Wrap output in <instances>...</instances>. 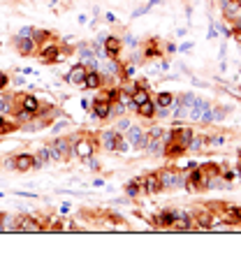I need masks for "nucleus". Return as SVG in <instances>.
<instances>
[{"instance_id":"nucleus-7","label":"nucleus","mask_w":241,"mask_h":271,"mask_svg":"<svg viewBox=\"0 0 241 271\" xmlns=\"http://www.w3.org/2000/svg\"><path fill=\"white\" fill-rule=\"evenodd\" d=\"M186 188L190 193L204 190V169H202V167H195V169H190L186 174Z\"/></svg>"},{"instance_id":"nucleus-24","label":"nucleus","mask_w":241,"mask_h":271,"mask_svg":"<svg viewBox=\"0 0 241 271\" xmlns=\"http://www.w3.org/2000/svg\"><path fill=\"white\" fill-rule=\"evenodd\" d=\"M204 149H206V137H202V135H193V139H190V144H188V151H190V153H202Z\"/></svg>"},{"instance_id":"nucleus-16","label":"nucleus","mask_w":241,"mask_h":271,"mask_svg":"<svg viewBox=\"0 0 241 271\" xmlns=\"http://www.w3.org/2000/svg\"><path fill=\"white\" fill-rule=\"evenodd\" d=\"M214 218H216V213L211 209H204V211H199V213H193L195 227L204 229V232H209V229H211V223H214Z\"/></svg>"},{"instance_id":"nucleus-35","label":"nucleus","mask_w":241,"mask_h":271,"mask_svg":"<svg viewBox=\"0 0 241 271\" xmlns=\"http://www.w3.org/2000/svg\"><path fill=\"white\" fill-rule=\"evenodd\" d=\"M9 86V74L5 70H0V90H5Z\"/></svg>"},{"instance_id":"nucleus-25","label":"nucleus","mask_w":241,"mask_h":271,"mask_svg":"<svg viewBox=\"0 0 241 271\" xmlns=\"http://www.w3.org/2000/svg\"><path fill=\"white\" fill-rule=\"evenodd\" d=\"M14 114V95H2L0 97V116Z\"/></svg>"},{"instance_id":"nucleus-8","label":"nucleus","mask_w":241,"mask_h":271,"mask_svg":"<svg viewBox=\"0 0 241 271\" xmlns=\"http://www.w3.org/2000/svg\"><path fill=\"white\" fill-rule=\"evenodd\" d=\"M102 44H105V51L111 61H118L121 58V51H123V40L116 35H107L102 37Z\"/></svg>"},{"instance_id":"nucleus-28","label":"nucleus","mask_w":241,"mask_h":271,"mask_svg":"<svg viewBox=\"0 0 241 271\" xmlns=\"http://www.w3.org/2000/svg\"><path fill=\"white\" fill-rule=\"evenodd\" d=\"M0 218H2V234H5V232H17V216L0 213Z\"/></svg>"},{"instance_id":"nucleus-39","label":"nucleus","mask_w":241,"mask_h":271,"mask_svg":"<svg viewBox=\"0 0 241 271\" xmlns=\"http://www.w3.org/2000/svg\"><path fill=\"white\" fill-rule=\"evenodd\" d=\"M214 37H218V28H216V23H211L209 33H206V40H214Z\"/></svg>"},{"instance_id":"nucleus-34","label":"nucleus","mask_w":241,"mask_h":271,"mask_svg":"<svg viewBox=\"0 0 241 271\" xmlns=\"http://www.w3.org/2000/svg\"><path fill=\"white\" fill-rule=\"evenodd\" d=\"M155 116H158V118H167V116H170V107L155 105Z\"/></svg>"},{"instance_id":"nucleus-5","label":"nucleus","mask_w":241,"mask_h":271,"mask_svg":"<svg viewBox=\"0 0 241 271\" xmlns=\"http://www.w3.org/2000/svg\"><path fill=\"white\" fill-rule=\"evenodd\" d=\"M125 135H128V144H130L132 149H137V151H144V149H146V141H149V137H146V130L137 128V125H130Z\"/></svg>"},{"instance_id":"nucleus-21","label":"nucleus","mask_w":241,"mask_h":271,"mask_svg":"<svg viewBox=\"0 0 241 271\" xmlns=\"http://www.w3.org/2000/svg\"><path fill=\"white\" fill-rule=\"evenodd\" d=\"M160 53H162L160 46H158V42H155L153 37L146 44H144V53H142L144 58H160Z\"/></svg>"},{"instance_id":"nucleus-38","label":"nucleus","mask_w":241,"mask_h":271,"mask_svg":"<svg viewBox=\"0 0 241 271\" xmlns=\"http://www.w3.org/2000/svg\"><path fill=\"white\" fill-rule=\"evenodd\" d=\"M65 125H67V121H56V123H54V128H51V132H54V135H58V132H61Z\"/></svg>"},{"instance_id":"nucleus-37","label":"nucleus","mask_w":241,"mask_h":271,"mask_svg":"<svg viewBox=\"0 0 241 271\" xmlns=\"http://www.w3.org/2000/svg\"><path fill=\"white\" fill-rule=\"evenodd\" d=\"M193 46H195V44H193V42H183V44H181V46H176V51H179V53H188V51H190V49H193Z\"/></svg>"},{"instance_id":"nucleus-41","label":"nucleus","mask_w":241,"mask_h":271,"mask_svg":"<svg viewBox=\"0 0 241 271\" xmlns=\"http://www.w3.org/2000/svg\"><path fill=\"white\" fill-rule=\"evenodd\" d=\"M234 179H237V172H234V169H232V172H225V174H223V181H234Z\"/></svg>"},{"instance_id":"nucleus-12","label":"nucleus","mask_w":241,"mask_h":271,"mask_svg":"<svg viewBox=\"0 0 241 271\" xmlns=\"http://www.w3.org/2000/svg\"><path fill=\"white\" fill-rule=\"evenodd\" d=\"M109 112H111V105L105 102V100L95 97V100L90 102V114H93V118H98V121H109Z\"/></svg>"},{"instance_id":"nucleus-44","label":"nucleus","mask_w":241,"mask_h":271,"mask_svg":"<svg viewBox=\"0 0 241 271\" xmlns=\"http://www.w3.org/2000/svg\"><path fill=\"white\" fill-rule=\"evenodd\" d=\"M165 49H167V53H176V44H167V46H165Z\"/></svg>"},{"instance_id":"nucleus-4","label":"nucleus","mask_w":241,"mask_h":271,"mask_svg":"<svg viewBox=\"0 0 241 271\" xmlns=\"http://www.w3.org/2000/svg\"><path fill=\"white\" fill-rule=\"evenodd\" d=\"M17 232H21V234H26V232H30V234H42V225H40L37 218L23 213V216H17Z\"/></svg>"},{"instance_id":"nucleus-9","label":"nucleus","mask_w":241,"mask_h":271,"mask_svg":"<svg viewBox=\"0 0 241 271\" xmlns=\"http://www.w3.org/2000/svg\"><path fill=\"white\" fill-rule=\"evenodd\" d=\"M14 49L19 51V56H35L37 42L33 37H17L14 35Z\"/></svg>"},{"instance_id":"nucleus-13","label":"nucleus","mask_w":241,"mask_h":271,"mask_svg":"<svg viewBox=\"0 0 241 271\" xmlns=\"http://www.w3.org/2000/svg\"><path fill=\"white\" fill-rule=\"evenodd\" d=\"M30 169H35V153L14 156V172H30Z\"/></svg>"},{"instance_id":"nucleus-32","label":"nucleus","mask_w":241,"mask_h":271,"mask_svg":"<svg viewBox=\"0 0 241 271\" xmlns=\"http://www.w3.org/2000/svg\"><path fill=\"white\" fill-rule=\"evenodd\" d=\"M172 102H174V95H172V93H158V100H155V105L172 107Z\"/></svg>"},{"instance_id":"nucleus-40","label":"nucleus","mask_w":241,"mask_h":271,"mask_svg":"<svg viewBox=\"0 0 241 271\" xmlns=\"http://www.w3.org/2000/svg\"><path fill=\"white\" fill-rule=\"evenodd\" d=\"M5 169H14V156H9V158H5Z\"/></svg>"},{"instance_id":"nucleus-1","label":"nucleus","mask_w":241,"mask_h":271,"mask_svg":"<svg viewBox=\"0 0 241 271\" xmlns=\"http://www.w3.org/2000/svg\"><path fill=\"white\" fill-rule=\"evenodd\" d=\"M49 146V156H51V162L56 165H65L72 158V139L70 137H56Z\"/></svg>"},{"instance_id":"nucleus-18","label":"nucleus","mask_w":241,"mask_h":271,"mask_svg":"<svg viewBox=\"0 0 241 271\" xmlns=\"http://www.w3.org/2000/svg\"><path fill=\"white\" fill-rule=\"evenodd\" d=\"M174 218H176V211H160V213L153 218V225L158 229H172Z\"/></svg>"},{"instance_id":"nucleus-23","label":"nucleus","mask_w":241,"mask_h":271,"mask_svg":"<svg viewBox=\"0 0 241 271\" xmlns=\"http://www.w3.org/2000/svg\"><path fill=\"white\" fill-rule=\"evenodd\" d=\"M225 218L230 220L234 227H241V206H225Z\"/></svg>"},{"instance_id":"nucleus-43","label":"nucleus","mask_w":241,"mask_h":271,"mask_svg":"<svg viewBox=\"0 0 241 271\" xmlns=\"http://www.w3.org/2000/svg\"><path fill=\"white\" fill-rule=\"evenodd\" d=\"M216 28H218V30H220V33H223L225 37H232V30H230L227 26H216Z\"/></svg>"},{"instance_id":"nucleus-22","label":"nucleus","mask_w":241,"mask_h":271,"mask_svg":"<svg viewBox=\"0 0 241 271\" xmlns=\"http://www.w3.org/2000/svg\"><path fill=\"white\" fill-rule=\"evenodd\" d=\"M144 193V188H142V176H139V179H132V181H130V183L125 185V195H128V197H139V195Z\"/></svg>"},{"instance_id":"nucleus-14","label":"nucleus","mask_w":241,"mask_h":271,"mask_svg":"<svg viewBox=\"0 0 241 271\" xmlns=\"http://www.w3.org/2000/svg\"><path fill=\"white\" fill-rule=\"evenodd\" d=\"M142 188H144V193H146V195L162 193V183H160V179H158V174L153 172V174L142 176Z\"/></svg>"},{"instance_id":"nucleus-6","label":"nucleus","mask_w":241,"mask_h":271,"mask_svg":"<svg viewBox=\"0 0 241 271\" xmlns=\"http://www.w3.org/2000/svg\"><path fill=\"white\" fill-rule=\"evenodd\" d=\"M58 51H61V46H58L56 42H44V44H40V46H37V53H35V56L42 63H46V65H49V63H56V58H58Z\"/></svg>"},{"instance_id":"nucleus-33","label":"nucleus","mask_w":241,"mask_h":271,"mask_svg":"<svg viewBox=\"0 0 241 271\" xmlns=\"http://www.w3.org/2000/svg\"><path fill=\"white\" fill-rule=\"evenodd\" d=\"M227 116V107H211V121H223Z\"/></svg>"},{"instance_id":"nucleus-29","label":"nucleus","mask_w":241,"mask_h":271,"mask_svg":"<svg viewBox=\"0 0 241 271\" xmlns=\"http://www.w3.org/2000/svg\"><path fill=\"white\" fill-rule=\"evenodd\" d=\"M51 35H54V33H51V30H44V28H35V30H33V40L37 42V46H40V44H44V42H49Z\"/></svg>"},{"instance_id":"nucleus-11","label":"nucleus","mask_w":241,"mask_h":271,"mask_svg":"<svg viewBox=\"0 0 241 271\" xmlns=\"http://www.w3.org/2000/svg\"><path fill=\"white\" fill-rule=\"evenodd\" d=\"M193 225H195V220H193L190 211H176V218H174L172 229H176V232H190Z\"/></svg>"},{"instance_id":"nucleus-15","label":"nucleus","mask_w":241,"mask_h":271,"mask_svg":"<svg viewBox=\"0 0 241 271\" xmlns=\"http://www.w3.org/2000/svg\"><path fill=\"white\" fill-rule=\"evenodd\" d=\"M102 86H105V79H102V74H100L98 70H88V72H86L81 88H86V90H100Z\"/></svg>"},{"instance_id":"nucleus-36","label":"nucleus","mask_w":241,"mask_h":271,"mask_svg":"<svg viewBox=\"0 0 241 271\" xmlns=\"http://www.w3.org/2000/svg\"><path fill=\"white\" fill-rule=\"evenodd\" d=\"M33 30H35V28H33V26H26V28H21V30H19V33H17V37H33Z\"/></svg>"},{"instance_id":"nucleus-30","label":"nucleus","mask_w":241,"mask_h":271,"mask_svg":"<svg viewBox=\"0 0 241 271\" xmlns=\"http://www.w3.org/2000/svg\"><path fill=\"white\" fill-rule=\"evenodd\" d=\"M225 141H227L225 135H211V137H206V146H209V149H220Z\"/></svg>"},{"instance_id":"nucleus-2","label":"nucleus","mask_w":241,"mask_h":271,"mask_svg":"<svg viewBox=\"0 0 241 271\" xmlns=\"http://www.w3.org/2000/svg\"><path fill=\"white\" fill-rule=\"evenodd\" d=\"M98 146H100L98 137H86V135H79L77 139L72 141V153H74L77 158H81V160H88V158H93V153H95Z\"/></svg>"},{"instance_id":"nucleus-45","label":"nucleus","mask_w":241,"mask_h":271,"mask_svg":"<svg viewBox=\"0 0 241 271\" xmlns=\"http://www.w3.org/2000/svg\"><path fill=\"white\" fill-rule=\"evenodd\" d=\"M186 33H188L186 28H179V30H176V37H186Z\"/></svg>"},{"instance_id":"nucleus-26","label":"nucleus","mask_w":241,"mask_h":271,"mask_svg":"<svg viewBox=\"0 0 241 271\" xmlns=\"http://www.w3.org/2000/svg\"><path fill=\"white\" fill-rule=\"evenodd\" d=\"M74 51L81 56V63H86V61H90V58H95V53H93V46H90V42H81Z\"/></svg>"},{"instance_id":"nucleus-42","label":"nucleus","mask_w":241,"mask_h":271,"mask_svg":"<svg viewBox=\"0 0 241 271\" xmlns=\"http://www.w3.org/2000/svg\"><path fill=\"white\" fill-rule=\"evenodd\" d=\"M123 44H130V46H137V40L132 35H125L123 37Z\"/></svg>"},{"instance_id":"nucleus-10","label":"nucleus","mask_w":241,"mask_h":271,"mask_svg":"<svg viewBox=\"0 0 241 271\" xmlns=\"http://www.w3.org/2000/svg\"><path fill=\"white\" fill-rule=\"evenodd\" d=\"M121 137H123V135H121V132H116L114 128H111V130L100 132V137H98V139H100V146H102L105 151H116L118 139H121Z\"/></svg>"},{"instance_id":"nucleus-27","label":"nucleus","mask_w":241,"mask_h":271,"mask_svg":"<svg viewBox=\"0 0 241 271\" xmlns=\"http://www.w3.org/2000/svg\"><path fill=\"white\" fill-rule=\"evenodd\" d=\"M220 7H223V14L227 19H234L237 12H239V5H237L234 0H220Z\"/></svg>"},{"instance_id":"nucleus-17","label":"nucleus","mask_w":241,"mask_h":271,"mask_svg":"<svg viewBox=\"0 0 241 271\" xmlns=\"http://www.w3.org/2000/svg\"><path fill=\"white\" fill-rule=\"evenodd\" d=\"M86 72H88V68H86L84 63H79V65H74V68L67 72L65 81L72 84V86H81V84H84V77H86Z\"/></svg>"},{"instance_id":"nucleus-3","label":"nucleus","mask_w":241,"mask_h":271,"mask_svg":"<svg viewBox=\"0 0 241 271\" xmlns=\"http://www.w3.org/2000/svg\"><path fill=\"white\" fill-rule=\"evenodd\" d=\"M158 179L162 183V190H174V188H186V174H181L174 167H165L158 172Z\"/></svg>"},{"instance_id":"nucleus-20","label":"nucleus","mask_w":241,"mask_h":271,"mask_svg":"<svg viewBox=\"0 0 241 271\" xmlns=\"http://www.w3.org/2000/svg\"><path fill=\"white\" fill-rule=\"evenodd\" d=\"M21 130V123L19 121H9L7 116H0V135H12V132Z\"/></svg>"},{"instance_id":"nucleus-31","label":"nucleus","mask_w":241,"mask_h":271,"mask_svg":"<svg viewBox=\"0 0 241 271\" xmlns=\"http://www.w3.org/2000/svg\"><path fill=\"white\" fill-rule=\"evenodd\" d=\"M130 125H132V123H130V118H128V116L123 114V116H118V118H116V125H114V130L121 132V135H125Z\"/></svg>"},{"instance_id":"nucleus-19","label":"nucleus","mask_w":241,"mask_h":271,"mask_svg":"<svg viewBox=\"0 0 241 271\" xmlns=\"http://www.w3.org/2000/svg\"><path fill=\"white\" fill-rule=\"evenodd\" d=\"M137 116H142V118H146V121L155 118V102H153V100H146L144 105H139L137 107Z\"/></svg>"}]
</instances>
